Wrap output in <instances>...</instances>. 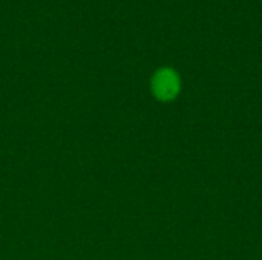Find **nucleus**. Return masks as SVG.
Listing matches in <instances>:
<instances>
[{
	"label": "nucleus",
	"mask_w": 262,
	"mask_h": 260,
	"mask_svg": "<svg viewBox=\"0 0 262 260\" xmlns=\"http://www.w3.org/2000/svg\"><path fill=\"white\" fill-rule=\"evenodd\" d=\"M149 90L155 101L169 104L178 100L183 90V78L172 66H160L149 78Z\"/></svg>",
	"instance_id": "nucleus-1"
}]
</instances>
